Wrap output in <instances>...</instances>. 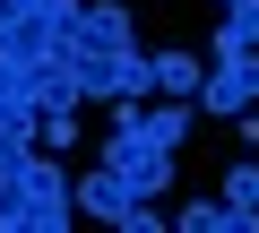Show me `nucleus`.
Listing matches in <instances>:
<instances>
[{
	"instance_id": "nucleus-1",
	"label": "nucleus",
	"mask_w": 259,
	"mask_h": 233,
	"mask_svg": "<svg viewBox=\"0 0 259 233\" xmlns=\"http://www.w3.org/2000/svg\"><path fill=\"white\" fill-rule=\"evenodd\" d=\"M52 69L69 78V95L87 104H139V95H156V61L139 52V18H130V0H87L78 9V26L61 35V52H52Z\"/></svg>"
},
{
	"instance_id": "nucleus-2",
	"label": "nucleus",
	"mask_w": 259,
	"mask_h": 233,
	"mask_svg": "<svg viewBox=\"0 0 259 233\" xmlns=\"http://www.w3.org/2000/svg\"><path fill=\"white\" fill-rule=\"evenodd\" d=\"M69 216H78V181H61L44 147L26 164H0V233H61Z\"/></svg>"
},
{
	"instance_id": "nucleus-3",
	"label": "nucleus",
	"mask_w": 259,
	"mask_h": 233,
	"mask_svg": "<svg viewBox=\"0 0 259 233\" xmlns=\"http://www.w3.org/2000/svg\"><path fill=\"white\" fill-rule=\"evenodd\" d=\"M104 173H121L139 199H164V181H173V147L147 130V104H112V130H104Z\"/></svg>"
},
{
	"instance_id": "nucleus-4",
	"label": "nucleus",
	"mask_w": 259,
	"mask_h": 233,
	"mask_svg": "<svg viewBox=\"0 0 259 233\" xmlns=\"http://www.w3.org/2000/svg\"><path fill=\"white\" fill-rule=\"evenodd\" d=\"M78 207H87V216H104V224H121V233H156V224H164V216H156V199H139V190H130L121 173H104V164L78 181Z\"/></svg>"
},
{
	"instance_id": "nucleus-5",
	"label": "nucleus",
	"mask_w": 259,
	"mask_h": 233,
	"mask_svg": "<svg viewBox=\"0 0 259 233\" xmlns=\"http://www.w3.org/2000/svg\"><path fill=\"white\" fill-rule=\"evenodd\" d=\"M259 104V52H225L207 61V86H199V112H216V121H233V112Z\"/></svg>"
},
{
	"instance_id": "nucleus-6",
	"label": "nucleus",
	"mask_w": 259,
	"mask_h": 233,
	"mask_svg": "<svg viewBox=\"0 0 259 233\" xmlns=\"http://www.w3.org/2000/svg\"><path fill=\"white\" fill-rule=\"evenodd\" d=\"M173 233H259L242 207H225V199H190L182 216H173Z\"/></svg>"
},
{
	"instance_id": "nucleus-7",
	"label": "nucleus",
	"mask_w": 259,
	"mask_h": 233,
	"mask_svg": "<svg viewBox=\"0 0 259 233\" xmlns=\"http://www.w3.org/2000/svg\"><path fill=\"white\" fill-rule=\"evenodd\" d=\"M147 61H156V86L164 95H190L199 104V86H207V61L199 52H147Z\"/></svg>"
},
{
	"instance_id": "nucleus-8",
	"label": "nucleus",
	"mask_w": 259,
	"mask_h": 233,
	"mask_svg": "<svg viewBox=\"0 0 259 233\" xmlns=\"http://www.w3.org/2000/svg\"><path fill=\"white\" fill-rule=\"evenodd\" d=\"M225 52H259V0H225V26H216V61Z\"/></svg>"
},
{
	"instance_id": "nucleus-9",
	"label": "nucleus",
	"mask_w": 259,
	"mask_h": 233,
	"mask_svg": "<svg viewBox=\"0 0 259 233\" xmlns=\"http://www.w3.org/2000/svg\"><path fill=\"white\" fill-rule=\"evenodd\" d=\"M44 147V112H0V164H26Z\"/></svg>"
},
{
	"instance_id": "nucleus-10",
	"label": "nucleus",
	"mask_w": 259,
	"mask_h": 233,
	"mask_svg": "<svg viewBox=\"0 0 259 233\" xmlns=\"http://www.w3.org/2000/svg\"><path fill=\"white\" fill-rule=\"evenodd\" d=\"M225 207H242L259 224V164H225Z\"/></svg>"
},
{
	"instance_id": "nucleus-11",
	"label": "nucleus",
	"mask_w": 259,
	"mask_h": 233,
	"mask_svg": "<svg viewBox=\"0 0 259 233\" xmlns=\"http://www.w3.org/2000/svg\"><path fill=\"white\" fill-rule=\"evenodd\" d=\"M44 147H52V156L78 147V104H52V112H44Z\"/></svg>"
},
{
	"instance_id": "nucleus-12",
	"label": "nucleus",
	"mask_w": 259,
	"mask_h": 233,
	"mask_svg": "<svg viewBox=\"0 0 259 233\" xmlns=\"http://www.w3.org/2000/svg\"><path fill=\"white\" fill-rule=\"evenodd\" d=\"M147 130H156L164 147H182V138H190V104H164V112H147Z\"/></svg>"
}]
</instances>
